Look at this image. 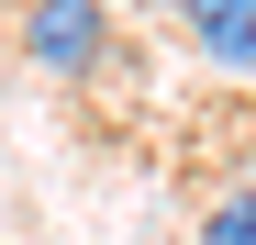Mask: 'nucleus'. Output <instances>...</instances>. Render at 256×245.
<instances>
[{
	"mask_svg": "<svg viewBox=\"0 0 256 245\" xmlns=\"http://www.w3.org/2000/svg\"><path fill=\"white\" fill-rule=\"evenodd\" d=\"M100 12H122V0H100Z\"/></svg>",
	"mask_w": 256,
	"mask_h": 245,
	"instance_id": "4",
	"label": "nucleus"
},
{
	"mask_svg": "<svg viewBox=\"0 0 256 245\" xmlns=\"http://www.w3.org/2000/svg\"><path fill=\"white\" fill-rule=\"evenodd\" d=\"M200 245H256V178H245V190H223V200L200 212Z\"/></svg>",
	"mask_w": 256,
	"mask_h": 245,
	"instance_id": "3",
	"label": "nucleus"
},
{
	"mask_svg": "<svg viewBox=\"0 0 256 245\" xmlns=\"http://www.w3.org/2000/svg\"><path fill=\"white\" fill-rule=\"evenodd\" d=\"M178 34L212 67H256V0H178Z\"/></svg>",
	"mask_w": 256,
	"mask_h": 245,
	"instance_id": "2",
	"label": "nucleus"
},
{
	"mask_svg": "<svg viewBox=\"0 0 256 245\" xmlns=\"http://www.w3.org/2000/svg\"><path fill=\"white\" fill-rule=\"evenodd\" d=\"M12 34H22V56L45 78H100L112 67V12H100V0H22Z\"/></svg>",
	"mask_w": 256,
	"mask_h": 245,
	"instance_id": "1",
	"label": "nucleus"
}]
</instances>
